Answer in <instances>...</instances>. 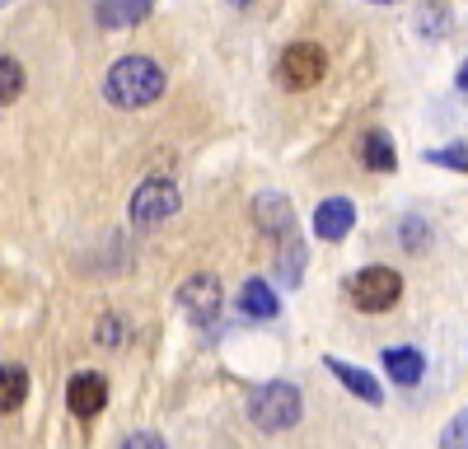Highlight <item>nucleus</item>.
<instances>
[{
  "instance_id": "nucleus-17",
  "label": "nucleus",
  "mask_w": 468,
  "mask_h": 449,
  "mask_svg": "<svg viewBox=\"0 0 468 449\" xmlns=\"http://www.w3.org/2000/svg\"><path fill=\"white\" fill-rule=\"evenodd\" d=\"M24 94V66L15 61V57H5L0 52V108L5 103H15Z\"/></svg>"
},
{
  "instance_id": "nucleus-4",
  "label": "nucleus",
  "mask_w": 468,
  "mask_h": 449,
  "mask_svg": "<svg viewBox=\"0 0 468 449\" xmlns=\"http://www.w3.org/2000/svg\"><path fill=\"white\" fill-rule=\"evenodd\" d=\"M403 295V277L394 267H361L356 277L346 281V299L356 305L361 314H384L394 309Z\"/></svg>"
},
{
  "instance_id": "nucleus-5",
  "label": "nucleus",
  "mask_w": 468,
  "mask_h": 449,
  "mask_svg": "<svg viewBox=\"0 0 468 449\" xmlns=\"http://www.w3.org/2000/svg\"><path fill=\"white\" fill-rule=\"evenodd\" d=\"M277 75H282L286 89H314L324 75H328V57H324L319 43H291V47L282 52Z\"/></svg>"
},
{
  "instance_id": "nucleus-11",
  "label": "nucleus",
  "mask_w": 468,
  "mask_h": 449,
  "mask_svg": "<svg viewBox=\"0 0 468 449\" xmlns=\"http://www.w3.org/2000/svg\"><path fill=\"white\" fill-rule=\"evenodd\" d=\"M154 5L160 0H99L94 19H99V28H136L141 19H150Z\"/></svg>"
},
{
  "instance_id": "nucleus-1",
  "label": "nucleus",
  "mask_w": 468,
  "mask_h": 449,
  "mask_svg": "<svg viewBox=\"0 0 468 449\" xmlns=\"http://www.w3.org/2000/svg\"><path fill=\"white\" fill-rule=\"evenodd\" d=\"M103 94H108L112 108H150L165 94V70L150 57H122V61L108 66Z\"/></svg>"
},
{
  "instance_id": "nucleus-21",
  "label": "nucleus",
  "mask_w": 468,
  "mask_h": 449,
  "mask_svg": "<svg viewBox=\"0 0 468 449\" xmlns=\"http://www.w3.org/2000/svg\"><path fill=\"white\" fill-rule=\"evenodd\" d=\"M122 449H169L160 435H154V431H136V435H127L122 440Z\"/></svg>"
},
{
  "instance_id": "nucleus-13",
  "label": "nucleus",
  "mask_w": 468,
  "mask_h": 449,
  "mask_svg": "<svg viewBox=\"0 0 468 449\" xmlns=\"http://www.w3.org/2000/svg\"><path fill=\"white\" fill-rule=\"evenodd\" d=\"M379 365H384L388 380L403 384V389L421 384V374H426V356H421L417 347H388V351L379 356Z\"/></svg>"
},
{
  "instance_id": "nucleus-9",
  "label": "nucleus",
  "mask_w": 468,
  "mask_h": 449,
  "mask_svg": "<svg viewBox=\"0 0 468 449\" xmlns=\"http://www.w3.org/2000/svg\"><path fill=\"white\" fill-rule=\"evenodd\" d=\"M253 215H258V230H267V235H277V239L295 235V211H291L286 193H258L253 197Z\"/></svg>"
},
{
  "instance_id": "nucleus-15",
  "label": "nucleus",
  "mask_w": 468,
  "mask_h": 449,
  "mask_svg": "<svg viewBox=\"0 0 468 449\" xmlns=\"http://www.w3.org/2000/svg\"><path fill=\"white\" fill-rule=\"evenodd\" d=\"M28 398V370L24 365H0V412H19Z\"/></svg>"
},
{
  "instance_id": "nucleus-6",
  "label": "nucleus",
  "mask_w": 468,
  "mask_h": 449,
  "mask_svg": "<svg viewBox=\"0 0 468 449\" xmlns=\"http://www.w3.org/2000/svg\"><path fill=\"white\" fill-rule=\"evenodd\" d=\"M220 281L211 277V272H197V277H187L183 281V290H178V305L187 309V318L197 323V328H211L216 323V314H220Z\"/></svg>"
},
{
  "instance_id": "nucleus-19",
  "label": "nucleus",
  "mask_w": 468,
  "mask_h": 449,
  "mask_svg": "<svg viewBox=\"0 0 468 449\" xmlns=\"http://www.w3.org/2000/svg\"><path fill=\"white\" fill-rule=\"evenodd\" d=\"M441 449H468V407L459 412V417L445 422V431H441Z\"/></svg>"
},
{
  "instance_id": "nucleus-7",
  "label": "nucleus",
  "mask_w": 468,
  "mask_h": 449,
  "mask_svg": "<svg viewBox=\"0 0 468 449\" xmlns=\"http://www.w3.org/2000/svg\"><path fill=\"white\" fill-rule=\"evenodd\" d=\"M66 407L75 412V417H99V412L108 407V380L94 370L85 374H70V384H66Z\"/></svg>"
},
{
  "instance_id": "nucleus-2",
  "label": "nucleus",
  "mask_w": 468,
  "mask_h": 449,
  "mask_svg": "<svg viewBox=\"0 0 468 449\" xmlns=\"http://www.w3.org/2000/svg\"><path fill=\"white\" fill-rule=\"evenodd\" d=\"M300 412H304L300 389H295V384H286V380L258 384V389L249 393V417H253V426H258V431H267V435L291 431V426L300 422Z\"/></svg>"
},
{
  "instance_id": "nucleus-18",
  "label": "nucleus",
  "mask_w": 468,
  "mask_h": 449,
  "mask_svg": "<svg viewBox=\"0 0 468 449\" xmlns=\"http://www.w3.org/2000/svg\"><path fill=\"white\" fill-rule=\"evenodd\" d=\"M426 164H441V169L468 173V145H445V150H426Z\"/></svg>"
},
{
  "instance_id": "nucleus-20",
  "label": "nucleus",
  "mask_w": 468,
  "mask_h": 449,
  "mask_svg": "<svg viewBox=\"0 0 468 449\" xmlns=\"http://www.w3.org/2000/svg\"><path fill=\"white\" fill-rule=\"evenodd\" d=\"M417 28H421L426 37H445V28H450V15H445V5H426V10L417 15Z\"/></svg>"
},
{
  "instance_id": "nucleus-16",
  "label": "nucleus",
  "mask_w": 468,
  "mask_h": 449,
  "mask_svg": "<svg viewBox=\"0 0 468 449\" xmlns=\"http://www.w3.org/2000/svg\"><path fill=\"white\" fill-rule=\"evenodd\" d=\"M277 281L282 286H295L300 281V262H304V244H300V235H291V239H282V253H277Z\"/></svg>"
},
{
  "instance_id": "nucleus-25",
  "label": "nucleus",
  "mask_w": 468,
  "mask_h": 449,
  "mask_svg": "<svg viewBox=\"0 0 468 449\" xmlns=\"http://www.w3.org/2000/svg\"><path fill=\"white\" fill-rule=\"evenodd\" d=\"M370 5H399V0H370Z\"/></svg>"
},
{
  "instance_id": "nucleus-23",
  "label": "nucleus",
  "mask_w": 468,
  "mask_h": 449,
  "mask_svg": "<svg viewBox=\"0 0 468 449\" xmlns=\"http://www.w3.org/2000/svg\"><path fill=\"white\" fill-rule=\"evenodd\" d=\"M99 328H103V332H99V342H103V347H112V342H117V337H127V328H122V323H117V318H103Z\"/></svg>"
},
{
  "instance_id": "nucleus-12",
  "label": "nucleus",
  "mask_w": 468,
  "mask_h": 449,
  "mask_svg": "<svg viewBox=\"0 0 468 449\" xmlns=\"http://www.w3.org/2000/svg\"><path fill=\"white\" fill-rule=\"evenodd\" d=\"M324 365L333 370V380L346 389V393H356L361 402H379L384 398V389H379V380L375 374H366L361 365H351V360H337V356H324Z\"/></svg>"
},
{
  "instance_id": "nucleus-14",
  "label": "nucleus",
  "mask_w": 468,
  "mask_h": 449,
  "mask_svg": "<svg viewBox=\"0 0 468 449\" xmlns=\"http://www.w3.org/2000/svg\"><path fill=\"white\" fill-rule=\"evenodd\" d=\"M361 164L370 173H394L399 169V150L388 141V131H366L361 136Z\"/></svg>"
},
{
  "instance_id": "nucleus-26",
  "label": "nucleus",
  "mask_w": 468,
  "mask_h": 449,
  "mask_svg": "<svg viewBox=\"0 0 468 449\" xmlns=\"http://www.w3.org/2000/svg\"><path fill=\"white\" fill-rule=\"evenodd\" d=\"M0 5H10V0H0Z\"/></svg>"
},
{
  "instance_id": "nucleus-22",
  "label": "nucleus",
  "mask_w": 468,
  "mask_h": 449,
  "mask_svg": "<svg viewBox=\"0 0 468 449\" xmlns=\"http://www.w3.org/2000/svg\"><path fill=\"white\" fill-rule=\"evenodd\" d=\"M403 244H408V248H421V244H426V224H417V215L403 220Z\"/></svg>"
},
{
  "instance_id": "nucleus-24",
  "label": "nucleus",
  "mask_w": 468,
  "mask_h": 449,
  "mask_svg": "<svg viewBox=\"0 0 468 449\" xmlns=\"http://www.w3.org/2000/svg\"><path fill=\"white\" fill-rule=\"evenodd\" d=\"M459 89H463V94H468V61H463V66H459Z\"/></svg>"
},
{
  "instance_id": "nucleus-3",
  "label": "nucleus",
  "mask_w": 468,
  "mask_h": 449,
  "mask_svg": "<svg viewBox=\"0 0 468 449\" xmlns=\"http://www.w3.org/2000/svg\"><path fill=\"white\" fill-rule=\"evenodd\" d=\"M174 215H178V183L165 173H150L132 193V224L136 230H160Z\"/></svg>"
},
{
  "instance_id": "nucleus-8",
  "label": "nucleus",
  "mask_w": 468,
  "mask_h": 449,
  "mask_svg": "<svg viewBox=\"0 0 468 449\" xmlns=\"http://www.w3.org/2000/svg\"><path fill=\"white\" fill-rule=\"evenodd\" d=\"M351 224H356V206H351L346 197H328L314 206V235L324 244H342L351 235Z\"/></svg>"
},
{
  "instance_id": "nucleus-10",
  "label": "nucleus",
  "mask_w": 468,
  "mask_h": 449,
  "mask_svg": "<svg viewBox=\"0 0 468 449\" xmlns=\"http://www.w3.org/2000/svg\"><path fill=\"white\" fill-rule=\"evenodd\" d=\"M234 305H239V314H244V318H258V323H271V318L282 314V299H277V290H271L262 277L244 281V286H239V299H234Z\"/></svg>"
}]
</instances>
